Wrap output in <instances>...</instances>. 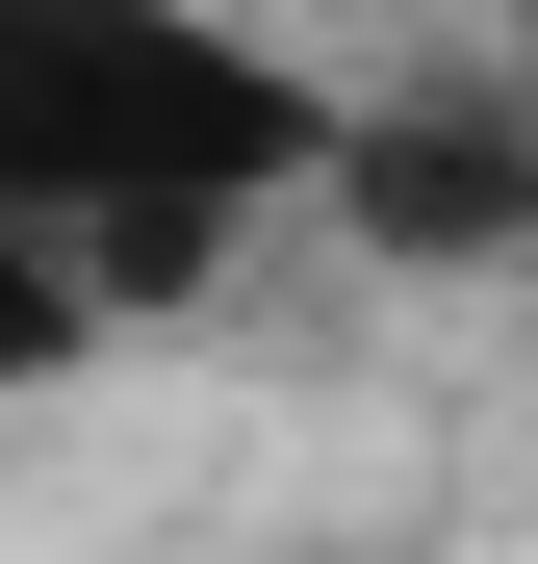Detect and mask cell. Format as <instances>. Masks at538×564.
I'll list each match as a JSON object with an SVG mask.
<instances>
[{
  "label": "cell",
  "mask_w": 538,
  "mask_h": 564,
  "mask_svg": "<svg viewBox=\"0 0 538 564\" xmlns=\"http://www.w3.org/2000/svg\"><path fill=\"white\" fill-rule=\"evenodd\" d=\"M52 359H103V282H77L26 206H0V386H52Z\"/></svg>",
  "instance_id": "obj_3"
},
{
  "label": "cell",
  "mask_w": 538,
  "mask_h": 564,
  "mask_svg": "<svg viewBox=\"0 0 538 564\" xmlns=\"http://www.w3.org/2000/svg\"><path fill=\"white\" fill-rule=\"evenodd\" d=\"M308 154H333V77H283L206 0H0V206L103 282V334L179 308Z\"/></svg>",
  "instance_id": "obj_1"
},
{
  "label": "cell",
  "mask_w": 538,
  "mask_h": 564,
  "mask_svg": "<svg viewBox=\"0 0 538 564\" xmlns=\"http://www.w3.org/2000/svg\"><path fill=\"white\" fill-rule=\"evenodd\" d=\"M308 180H333L359 231H410V257H513V231H538V154H513L487 104H462V129H359V104H333Z\"/></svg>",
  "instance_id": "obj_2"
}]
</instances>
